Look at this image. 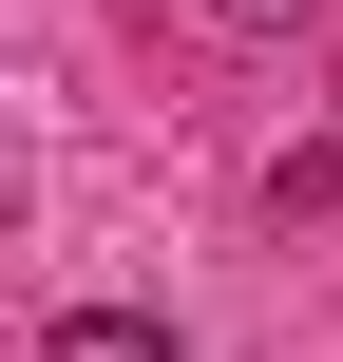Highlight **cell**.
<instances>
[{
  "mask_svg": "<svg viewBox=\"0 0 343 362\" xmlns=\"http://www.w3.org/2000/svg\"><path fill=\"white\" fill-rule=\"evenodd\" d=\"M210 19H229V38H306L325 0H210Z\"/></svg>",
  "mask_w": 343,
  "mask_h": 362,
  "instance_id": "7a4b0ae2",
  "label": "cell"
},
{
  "mask_svg": "<svg viewBox=\"0 0 343 362\" xmlns=\"http://www.w3.org/2000/svg\"><path fill=\"white\" fill-rule=\"evenodd\" d=\"M38 362H172V305H57Z\"/></svg>",
  "mask_w": 343,
  "mask_h": 362,
  "instance_id": "6da1fadb",
  "label": "cell"
}]
</instances>
